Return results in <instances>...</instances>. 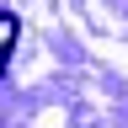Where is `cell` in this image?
Returning <instances> with one entry per match:
<instances>
[{"label": "cell", "mask_w": 128, "mask_h": 128, "mask_svg": "<svg viewBox=\"0 0 128 128\" xmlns=\"http://www.w3.org/2000/svg\"><path fill=\"white\" fill-rule=\"evenodd\" d=\"M16 38H22V22H16L11 11H0V75H6V64L16 54Z\"/></svg>", "instance_id": "cell-1"}]
</instances>
